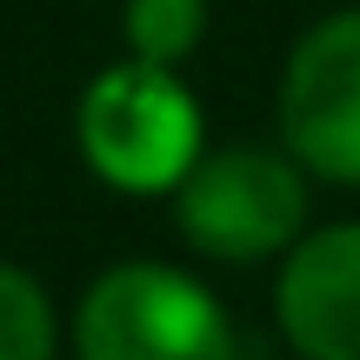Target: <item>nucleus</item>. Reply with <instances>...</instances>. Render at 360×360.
<instances>
[{
    "label": "nucleus",
    "mask_w": 360,
    "mask_h": 360,
    "mask_svg": "<svg viewBox=\"0 0 360 360\" xmlns=\"http://www.w3.org/2000/svg\"><path fill=\"white\" fill-rule=\"evenodd\" d=\"M307 220V180L287 154L220 147L200 154L174 187V227L207 260H267Z\"/></svg>",
    "instance_id": "7ed1b4c3"
},
{
    "label": "nucleus",
    "mask_w": 360,
    "mask_h": 360,
    "mask_svg": "<svg viewBox=\"0 0 360 360\" xmlns=\"http://www.w3.org/2000/svg\"><path fill=\"white\" fill-rule=\"evenodd\" d=\"M74 354L80 360H233V327L200 281L160 267V260H127L87 287L74 314Z\"/></svg>",
    "instance_id": "f03ea898"
},
{
    "label": "nucleus",
    "mask_w": 360,
    "mask_h": 360,
    "mask_svg": "<svg viewBox=\"0 0 360 360\" xmlns=\"http://www.w3.org/2000/svg\"><path fill=\"white\" fill-rule=\"evenodd\" d=\"M120 27H127L134 60L180 67L193 47H200V34H207V0H127Z\"/></svg>",
    "instance_id": "423d86ee"
},
{
    "label": "nucleus",
    "mask_w": 360,
    "mask_h": 360,
    "mask_svg": "<svg viewBox=\"0 0 360 360\" xmlns=\"http://www.w3.org/2000/svg\"><path fill=\"white\" fill-rule=\"evenodd\" d=\"M281 134L307 174L360 187V7L327 13L287 53Z\"/></svg>",
    "instance_id": "20e7f679"
},
{
    "label": "nucleus",
    "mask_w": 360,
    "mask_h": 360,
    "mask_svg": "<svg viewBox=\"0 0 360 360\" xmlns=\"http://www.w3.org/2000/svg\"><path fill=\"white\" fill-rule=\"evenodd\" d=\"M274 314L294 354L307 360H360V220L321 227L281 267Z\"/></svg>",
    "instance_id": "39448f33"
},
{
    "label": "nucleus",
    "mask_w": 360,
    "mask_h": 360,
    "mask_svg": "<svg viewBox=\"0 0 360 360\" xmlns=\"http://www.w3.org/2000/svg\"><path fill=\"white\" fill-rule=\"evenodd\" d=\"M60 327H53V300L40 294L34 274L0 260V360H53Z\"/></svg>",
    "instance_id": "0eeeda50"
},
{
    "label": "nucleus",
    "mask_w": 360,
    "mask_h": 360,
    "mask_svg": "<svg viewBox=\"0 0 360 360\" xmlns=\"http://www.w3.org/2000/svg\"><path fill=\"white\" fill-rule=\"evenodd\" d=\"M74 141L87 167L120 193H167L200 160V107L174 80V67L120 60L94 74L74 107Z\"/></svg>",
    "instance_id": "f257e3e1"
}]
</instances>
